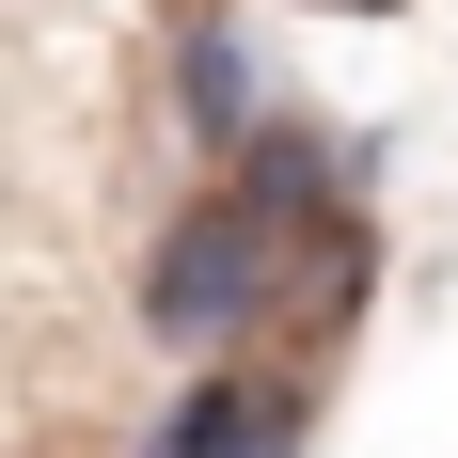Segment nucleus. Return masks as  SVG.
Returning <instances> with one entry per match:
<instances>
[{
  "label": "nucleus",
  "instance_id": "obj_1",
  "mask_svg": "<svg viewBox=\"0 0 458 458\" xmlns=\"http://www.w3.org/2000/svg\"><path fill=\"white\" fill-rule=\"evenodd\" d=\"M269 317H284V222H253L237 190H190L174 222H158V253H142V332L174 364H222Z\"/></svg>",
  "mask_w": 458,
  "mask_h": 458
},
{
  "label": "nucleus",
  "instance_id": "obj_2",
  "mask_svg": "<svg viewBox=\"0 0 458 458\" xmlns=\"http://www.w3.org/2000/svg\"><path fill=\"white\" fill-rule=\"evenodd\" d=\"M317 379L301 364H190V395L142 427V458H301Z\"/></svg>",
  "mask_w": 458,
  "mask_h": 458
},
{
  "label": "nucleus",
  "instance_id": "obj_3",
  "mask_svg": "<svg viewBox=\"0 0 458 458\" xmlns=\"http://www.w3.org/2000/svg\"><path fill=\"white\" fill-rule=\"evenodd\" d=\"M222 190L253 222H317L332 190H348V158H332V127H301V111H253V142L222 158Z\"/></svg>",
  "mask_w": 458,
  "mask_h": 458
},
{
  "label": "nucleus",
  "instance_id": "obj_4",
  "mask_svg": "<svg viewBox=\"0 0 458 458\" xmlns=\"http://www.w3.org/2000/svg\"><path fill=\"white\" fill-rule=\"evenodd\" d=\"M253 111H269V80H253L237 16H190V32H174V127L206 142V158H237V142H253Z\"/></svg>",
  "mask_w": 458,
  "mask_h": 458
},
{
  "label": "nucleus",
  "instance_id": "obj_5",
  "mask_svg": "<svg viewBox=\"0 0 458 458\" xmlns=\"http://www.w3.org/2000/svg\"><path fill=\"white\" fill-rule=\"evenodd\" d=\"M317 16H411V0H317Z\"/></svg>",
  "mask_w": 458,
  "mask_h": 458
},
{
  "label": "nucleus",
  "instance_id": "obj_6",
  "mask_svg": "<svg viewBox=\"0 0 458 458\" xmlns=\"http://www.w3.org/2000/svg\"><path fill=\"white\" fill-rule=\"evenodd\" d=\"M174 16H206V0H174Z\"/></svg>",
  "mask_w": 458,
  "mask_h": 458
}]
</instances>
